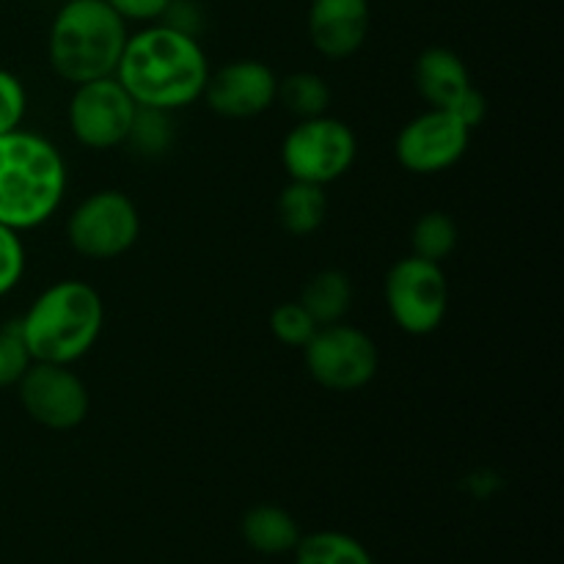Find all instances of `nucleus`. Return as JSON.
Here are the masks:
<instances>
[{
  "instance_id": "nucleus-7",
  "label": "nucleus",
  "mask_w": 564,
  "mask_h": 564,
  "mask_svg": "<svg viewBox=\"0 0 564 564\" xmlns=\"http://www.w3.org/2000/svg\"><path fill=\"white\" fill-rule=\"evenodd\" d=\"M303 358L314 383L341 394L369 386L380 369V352L372 336L356 325H347L345 319L319 325L317 334L303 347Z\"/></svg>"
},
{
  "instance_id": "nucleus-26",
  "label": "nucleus",
  "mask_w": 564,
  "mask_h": 564,
  "mask_svg": "<svg viewBox=\"0 0 564 564\" xmlns=\"http://www.w3.org/2000/svg\"><path fill=\"white\" fill-rule=\"evenodd\" d=\"M105 3L127 22H158L174 0H105Z\"/></svg>"
},
{
  "instance_id": "nucleus-16",
  "label": "nucleus",
  "mask_w": 564,
  "mask_h": 564,
  "mask_svg": "<svg viewBox=\"0 0 564 564\" xmlns=\"http://www.w3.org/2000/svg\"><path fill=\"white\" fill-rule=\"evenodd\" d=\"M275 215H279V224L286 235H314V231L325 224V215H328V196H325V187L290 180V185L279 193Z\"/></svg>"
},
{
  "instance_id": "nucleus-18",
  "label": "nucleus",
  "mask_w": 564,
  "mask_h": 564,
  "mask_svg": "<svg viewBox=\"0 0 564 564\" xmlns=\"http://www.w3.org/2000/svg\"><path fill=\"white\" fill-rule=\"evenodd\" d=\"M292 554L295 564H375L367 545L345 532L303 534Z\"/></svg>"
},
{
  "instance_id": "nucleus-17",
  "label": "nucleus",
  "mask_w": 564,
  "mask_h": 564,
  "mask_svg": "<svg viewBox=\"0 0 564 564\" xmlns=\"http://www.w3.org/2000/svg\"><path fill=\"white\" fill-rule=\"evenodd\" d=\"M301 303L317 325L341 323L352 306L350 279L341 270H319L303 286Z\"/></svg>"
},
{
  "instance_id": "nucleus-10",
  "label": "nucleus",
  "mask_w": 564,
  "mask_h": 564,
  "mask_svg": "<svg viewBox=\"0 0 564 564\" xmlns=\"http://www.w3.org/2000/svg\"><path fill=\"white\" fill-rule=\"evenodd\" d=\"M17 391L28 419L55 433L80 427L91 408L86 383L64 364L33 361L17 383Z\"/></svg>"
},
{
  "instance_id": "nucleus-12",
  "label": "nucleus",
  "mask_w": 564,
  "mask_h": 564,
  "mask_svg": "<svg viewBox=\"0 0 564 564\" xmlns=\"http://www.w3.org/2000/svg\"><path fill=\"white\" fill-rule=\"evenodd\" d=\"M202 97L207 108L224 119H253L275 105L279 77L264 61H231L209 72Z\"/></svg>"
},
{
  "instance_id": "nucleus-25",
  "label": "nucleus",
  "mask_w": 564,
  "mask_h": 564,
  "mask_svg": "<svg viewBox=\"0 0 564 564\" xmlns=\"http://www.w3.org/2000/svg\"><path fill=\"white\" fill-rule=\"evenodd\" d=\"M28 94L20 77L9 69H0V135L20 130L25 119Z\"/></svg>"
},
{
  "instance_id": "nucleus-20",
  "label": "nucleus",
  "mask_w": 564,
  "mask_h": 564,
  "mask_svg": "<svg viewBox=\"0 0 564 564\" xmlns=\"http://www.w3.org/2000/svg\"><path fill=\"white\" fill-rule=\"evenodd\" d=\"M411 248L413 257L441 264L457 248V224L449 215L441 213V209L424 213L411 229Z\"/></svg>"
},
{
  "instance_id": "nucleus-11",
  "label": "nucleus",
  "mask_w": 564,
  "mask_h": 564,
  "mask_svg": "<svg viewBox=\"0 0 564 564\" xmlns=\"http://www.w3.org/2000/svg\"><path fill=\"white\" fill-rule=\"evenodd\" d=\"M471 132L452 110L430 108L408 121L394 141L397 163L419 176L449 171L463 160L471 143Z\"/></svg>"
},
{
  "instance_id": "nucleus-6",
  "label": "nucleus",
  "mask_w": 564,
  "mask_h": 564,
  "mask_svg": "<svg viewBox=\"0 0 564 564\" xmlns=\"http://www.w3.org/2000/svg\"><path fill=\"white\" fill-rule=\"evenodd\" d=\"M141 237V213L127 193L97 191L83 198L66 220V240L80 257L108 262L130 251Z\"/></svg>"
},
{
  "instance_id": "nucleus-3",
  "label": "nucleus",
  "mask_w": 564,
  "mask_h": 564,
  "mask_svg": "<svg viewBox=\"0 0 564 564\" xmlns=\"http://www.w3.org/2000/svg\"><path fill=\"white\" fill-rule=\"evenodd\" d=\"M105 325L102 295L91 284L64 279L50 284L20 319L33 361L72 367L97 345Z\"/></svg>"
},
{
  "instance_id": "nucleus-9",
  "label": "nucleus",
  "mask_w": 564,
  "mask_h": 564,
  "mask_svg": "<svg viewBox=\"0 0 564 564\" xmlns=\"http://www.w3.org/2000/svg\"><path fill=\"white\" fill-rule=\"evenodd\" d=\"M135 110V99L110 75L75 86L69 108H66V121H69V132L77 143L94 149V152H102V149H116L127 143Z\"/></svg>"
},
{
  "instance_id": "nucleus-4",
  "label": "nucleus",
  "mask_w": 564,
  "mask_h": 564,
  "mask_svg": "<svg viewBox=\"0 0 564 564\" xmlns=\"http://www.w3.org/2000/svg\"><path fill=\"white\" fill-rule=\"evenodd\" d=\"M127 36V20L105 0H66L50 22L47 61L55 75L72 86L110 77Z\"/></svg>"
},
{
  "instance_id": "nucleus-19",
  "label": "nucleus",
  "mask_w": 564,
  "mask_h": 564,
  "mask_svg": "<svg viewBox=\"0 0 564 564\" xmlns=\"http://www.w3.org/2000/svg\"><path fill=\"white\" fill-rule=\"evenodd\" d=\"M330 94L328 80L317 72H292L284 80H279V97L275 102L284 105L286 113L301 119H314V116H325L330 108Z\"/></svg>"
},
{
  "instance_id": "nucleus-23",
  "label": "nucleus",
  "mask_w": 564,
  "mask_h": 564,
  "mask_svg": "<svg viewBox=\"0 0 564 564\" xmlns=\"http://www.w3.org/2000/svg\"><path fill=\"white\" fill-rule=\"evenodd\" d=\"M33 364L31 352H28L25 339H22L20 319L0 328V389H11L20 383L22 375Z\"/></svg>"
},
{
  "instance_id": "nucleus-13",
  "label": "nucleus",
  "mask_w": 564,
  "mask_h": 564,
  "mask_svg": "<svg viewBox=\"0 0 564 564\" xmlns=\"http://www.w3.org/2000/svg\"><path fill=\"white\" fill-rule=\"evenodd\" d=\"M369 20V0H312L308 39L319 55L345 61L367 42Z\"/></svg>"
},
{
  "instance_id": "nucleus-8",
  "label": "nucleus",
  "mask_w": 564,
  "mask_h": 564,
  "mask_svg": "<svg viewBox=\"0 0 564 564\" xmlns=\"http://www.w3.org/2000/svg\"><path fill=\"white\" fill-rule=\"evenodd\" d=\"M383 292L391 319L411 336L438 330L449 312V281L444 268L413 253L391 264Z\"/></svg>"
},
{
  "instance_id": "nucleus-14",
  "label": "nucleus",
  "mask_w": 564,
  "mask_h": 564,
  "mask_svg": "<svg viewBox=\"0 0 564 564\" xmlns=\"http://www.w3.org/2000/svg\"><path fill=\"white\" fill-rule=\"evenodd\" d=\"M413 83L416 91L430 108L452 110L457 99L474 88L468 66L455 50L449 47H427L413 64Z\"/></svg>"
},
{
  "instance_id": "nucleus-21",
  "label": "nucleus",
  "mask_w": 564,
  "mask_h": 564,
  "mask_svg": "<svg viewBox=\"0 0 564 564\" xmlns=\"http://www.w3.org/2000/svg\"><path fill=\"white\" fill-rule=\"evenodd\" d=\"M171 141H174V130H171L169 110L141 108V105H138L127 143L135 147L141 154L154 158V154H163L165 149L171 147Z\"/></svg>"
},
{
  "instance_id": "nucleus-5",
  "label": "nucleus",
  "mask_w": 564,
  "mask_h": 564,
  "mask_svg": "<svg viewBox=\"0 0 564 564\" xmlns=\"http://www.w3.org/2000/svg\"><path fill=\"white\" fill-rule=\"evenodd\" d=\"M356 132L328 113L301 119L281 143V163L290 180L319 187L341 180L356 163Z\"/></svg>"
},
{
  "instance_id": "nucleus-15",
  "label": "nucleus",
  "mask_w": 564,
  "mask_h": 564,
  "mask_svg": "<svg viewBox=\"0 0 564 564\" xmlns=\"http://www.w3.org/2000/svg\"><path fill=\"white\" fill-rule=\"evenodd\" d=\"M301 538V527L284 507L259 505L251 507L242 518V540L248 543V549L264 556L290 554Z\"/></svg>"
},
{
  "instance_id": "nucleus-22",
  "label": "nucleus",
  "mask_w": 564,
  "mask_h": 564,
  "mask_svg": "<svg viewBox=\"0 0 564 564\" xmlns=\"http://www.w3.org/2000/svg\"><path fill=\"white\" fill-rule=\"evenodd\" d=\"M319 325L314 323L312 314L303 308L301 301H286L270 312V334L286 347H306L308 339L317 334Z\"/></svg>"
},
{
  "instance_id": "nucleus-2",
  "label": "nucleus",
  "mask_w": 564,
  "mask_h": 564,
  "mask_svg": "<svg viewBox=\"0 0 564 564\" xmlns=\"http://www.w3.org/2000/svg\"><path fill=\"white\" fill-rule=\"evenodd\" d=\"M64 193L66 163L55 143L22 127L0 135V224L36 229L58 213Z\"/></svg>"
},
{
  "instance_id": "nucleus-24",
  "label": "nucleus",
  "mask_w": 564,
  "mask_h": 564,
  "mask_svg": "<svg viewBox=\"0 0 564 564\" xmlns=\"http://www.w3.org/2000/svg\"><path fill=\"white\" fill-rule=\"evenodd\" d=\"M25 273V246L20 231L0 224V297L9 295Z\"/></svg>"
},
{
  "instance_id": "nucleus-1",
  "label": "nucleus",
  "mask_w": 564,
  "mask_h": 564,
  "mask_svg": "<svg viewBox=\"0 0 564 564\" xmlns=\"http://www.w3.org/2000/svg\"><path fill=\"white\" fill-rule=\"evenodd\" d=\"M113 77L135 105L171 113L202 97L209 61L193 33L169 22H152L127 36Z\"/></svg>"
},
{
  "instance_id": "nucleus-27",
  "label": "nucleus",
  "mask_w": 564,
  "mask_h": 564,
  "mask_svg": "<svg viewBox=\"0 0 564 564\" xmlns=\"http://www.w3.org/2000/svg\"><path fill=\"white\" fill-rule=\"evenodd\" d=\"M452 113H455L468 130H477V127L485 121V113H488V99H485V94L477 91V88H468V91L457 99Z\"/></svg>"
}]
</instances>
